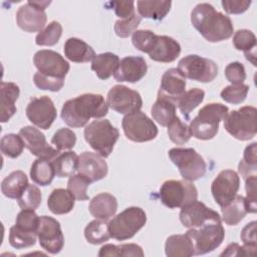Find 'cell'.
<instances>
[{
    "instance_id": "1",
    "label": "cell",
    "mask_w": 257,
    "mask_h": 257,
    "mask_svg": "<svg viewBox=\"0 0 257 257\" xmlns=\"http://www.w3.org/2000/svg\"><path fill=\"white\" fill-rule=\"evenodd\" d=\"M191 22L209 42H220L230 38L234 26L229 16L217 11L209 3H199L191 12Z\"/></svg>"
},
{
    "instance_id": "2",
    "label": "cell",
    "mask_w": 257,
    "mask_h": 257,
    "mask_svg": "<svg viewBox=\"0 0 257 257\" xmlns=\"http://www.w3.org/2000/svg\"><path fill=\"white\" fill-rule=\"evenodd\" d=\"M108 105L101 94L84 93L64 102L61 109L62 120L71 127L86 125L88 120L107 114Z\"/></svg>"
},
{
    "instance_id": "3",
    "label": "cell",
    "mask_w": 257,
    "mask_h": 257,
    "mask_svg": "<svg viewBox=\"0 0 257 257\" xmlns=\"http://www.w3.org/2000/svg\"><path fill=\"white\" fill-rule=\"evenodd\" d=\"M229 112L228 106L222 103H208L191 120L189 128L191 136L198 140H212L219 131V123Z\"/></svg>"
},
{
    "instance_id": "4",
    "label": "cell",
    "mask_w": 257,
    "mask_h": 257,
    "mask_svg": "<svg viewBox=\"0 0 257 257\" xmlns=\"http://www.w3.org/2000/svg\"><path fill=\"white\" fill-rule=\"evenodd\" d=\"M84 140L96 154L107 158L118 140L119 132L108 119H95L84 128Z\"/></svg>"
},
{
    "instance_id": "5",
    "label": "cell",
    "mask_w": 257,
    "mask_h": 257,
    "mask_svg": "<svg viewBox=\"0 0 257 257\" xmlns=\"http://www.w3.org/2000/svg\"><path fill=\"white\" fill-rule=\"evenodd\" d=\"M147 223V215L140 207H128L108 223L110 237L123 241L133 238Z\"/></svg>"
},
{
    "instance_id": "6",
    "label": "cell",
    "mask_w": 257,
    "mask_h": 257,
    "mask_svg": "<svg viewBox=\"0 0 257 257\" xmlns=\"http://www.w3.org/2000/svg\"><path fill=\"white\" fill-rule=\"evenodd\" d=\"M172 163L184 180L193 182L204 177L207 170L205 160L192 148H173L168 152Z\"/></svg>"
},
{
    "instance_id": "7",
    "label": "cell",
    "mask_w": 257,
    "mask_h": 257,
    "mask_svg": "<svg viewBox=\"0 0 257 257\" xmlns=\"http://www.w3.org/2000/svg\"><path fill=\"white\" fill-rule=\"evenodd\" d=\"M186 234L194 244L195 255H203L217 249L225 238V230L221 221L211 220L199 228H190Z\"/></svg>"
},
{
    "instance_id": "8",
    "label": "cell",
    "mask_w": 257,
    "mask_h": 257,
    "mask_svg": "<svg viewBox=\"0 0 257 257\" xmlns=\"http://www.w3.org/2000/svg\"><path fill=\"white\" fill-rule=\"evenodd\" d=\"M256 113V107L251 105L232 110L224 119V128L239 141H249L255 137L257 132Z\"/></svg>"
},
{
    "instance_id": "9",
    "label": "cell",
    "mask_w": 257,
    "mask_h": 257,
    "mask_svg": "<svg viewBox=\"0 0 257 257\" xmlns=\"http://www.w3.org/2000/svg\"><path fill=\"white\" fill-rule=\"evenodd\" d=\"M162 203L170 208H182L188 203L196 201L198 190L193 183L187 180H168L160 188Z\"/></svg>"
},
{
    "instance_id": "10",
    "label": "cell",
    "mask_w": 257,
    "mask_h": 257,
    "mask_svg": "<svg viewBox=\"0 0 257 257\" xmlns=\"http://www.w3.org/2000/svg\"><path fill=\"white\" fill-rule=\"evenodd\" d=\"M177 69L185 78L204 83L214 80L219 71L215 61L197 54L183 57L179 61Z\"/></svg>"
},
{
    "instance_id": "11",
    "label": "cell",
    "mask_w": 257,
    "mask_h": 257,
    "mask_svg": "<svg viewBox=\"0 0 257 257\" xmlns=\"http://www.w3.org/2000/svg\"><path fill=\"white\" fill-rule=\"evenodd\" d=\"M121 126L125 137L136 143L150 142L158 136V127L155 122L141 110L125 114Z\"/></svg>"
},
{
    "instance_id": "12",
    "label": "cell",
    "mask_w": 257,
    "mask_h": 257,
    "mask_svg": "<svg viewBox=\"0 0 257 257\" xmlns=\"http://www.w3.org/2000/svg\"><path fill=\"white\" fill-rule=\"evenodd\" d=\"M107 105L114 111L128 114L139 111L143 106V99L139 91L125 85L117 84L112 86L106 97Z\"/></svg>"
},
{
    "instance_id": "13",
    "label": "cell",
    "mask_w": 257,
    "mask_h": 257,
    "mask_svg": "<svg viewBox=\"0 0 257 257\" xmlns=\"http://www.w3.org/2000/svg\"><path fill=\"white\" fill-rule=\"evenodd\" d=\"M37 237L40 246L50 254L59 253L64 246L60 223L52 217L40 216Z\"/></svg>"
},
{
    "instance_id": "14",
    "label": "cell",
    "mask_w": 257,
    "mask_h": 257,
    "mask_svg": "<svg viewBox=\"0 0 257 257\" xmlns=\"http://www.w3.org/2000/svg\"><path fill=\"white\" fill-rule=\"evenodd\" d=\"M240 187V177L233 170H223L214 179L211 185V193L215 202L224 207L237 195Z\"/></svg>"
},
{
    "instance_id": "15",
    "label": "cell",
    "mask_w": 257,
    "mask_h": 257,
    "mask_svg": "<svg viewBox=\"0 0 257 257\" xmlns=\"http://www.w3.org/2000/svg\"><path fill=\"white\" fill-rule=\"evenodd\" d=\"M56 108L52 99L46 95L32 97L26 106L27 118L37 127L48 130L56 118Z\"/></svg>"
},
{
    "instance_id": "16",
    "label": "cell",
    "mask_w": 257,
    "mask_h": 257,
    "mask_svg": "<svg viewBox=\"0 0 257 257\" xmlns=\"http://www.w3.org/2000/svg\"><path fill=\"white\" fill-rule=\"evenodd\" d=\"M33 63L38 72L57 78H63L69 71V63L58 52L50 49L37 51L33 56Z\"/></svg>"
},
{
    "instance_id": "17",
    "label": "cell",
    "mask_w": 257,
    "mask_h": 257,
    "mask_svg": "<svg viewBox=\"0 0 257 257\" xmlns=\"http://www.w3.org/2000/svg\"><path fill=\"white\" fill-rule=\"evenodd\" d=\"M19 136L33 156L53 161L59 155L58 150L48 145L44 134L32 125H26L20 128Z\"/></svg>"
},
{
    "instance_id": "18",
    "label": "cell",
    "mask_w": 257,
    "mask_h": 257,
    "mask_svg": "<svg viewBox=\"0 0 257 257\" xmlns=\"http://www.w3.org/2000/svg\"><path fill=\"white\" fill-rule=\"evenodd\" d=\"M180 221L184 227L199 228L208 221H221L219 213L208 208L200 201H193L182 207L180 212Z\"/></svg>"
},
{
    "instance_id": "19",
    "label": "cell",
    "mask_w": 257,
    "mask_h": 257,
    "mask_svg": "<svg viewBox=\"0 0 257 257\" xmlns=\"http://www.w3.org/2000/svg\"><path fill=\"white\" fill-rule=\"evenodd\" d=\"M46 20L47 16L45 11L34 5L32 1H28L20 6L16 12L17 25L19 28L29 33L43 30Z\"/></svg>"
},
{
    "instance_id": "20",
    "label": "cell",
    "mask_w": 257,
    "mask_h": 257,
    "mask_svg": "<svg viewBox=\"0 0 257 257\" xmlns=\"http://www.w3.org/2000/svg\"><path fill=\"white\" fill-rule=\"evenodd\" d=\"M78 174L89 180L90 183L99 181L107 175V164L96 153L83 152L78 156Z\"/></svg>"
},
{
    "instance_id": "21",
    "label": "cell",
    "mask_w": 257,
    "mask_h": 257,
    "mask_svg": "<svg viewBox=\"0 0 257 257\" xmlns=\"http://www.w3.org/2000/svg\"><path fill=\"white\" fill-rule=\"evenodd\" d=\"M148 71V65L146 60L141 56H125L118 64L113 77L116 81L122 82H138L140 81Z\"/></svg>"
},
{
    "instance_id": "22",
    "label": "cell",
    "mask_w": 257,
    "mask_h": 257,
    "mask_svg": "<svg viewBox=\"0 0 257 257\" xmlns=\"http://www.w3.org/2000/svg\"><path fill=\"white\" fill-rule=\"evenodd\" d=\"M186 78L179 70L177 68H170L162 76L158 96L171 99L178 104V101L186 92Z\"/></svg>"
},
{
    "instance_id": "23",
    "label": "cell",
    "mask_w": 257,
    "mask_h": 257,
    "mask_svg": "<svg viewBox=\"0 0 257 257\" xmlns=\"http://www.w3.org/2000/svg\"><path fill=\"white\" fill-rule=\"evenodd\" d=\"M181 53V45L177 40L170 36L158 35L156 43L149 53L152 60L158 62H172L176 60Z\"/></svg>"
},
{
    "instance_id": "24",
    "label": "cell",
    "mask_w": 257,
    "mask_h": 257,
    "mask_svg": "<svg viewBox=\"0 0 257 257\" xmlns=\"http://www.w3.org/2000/svg\"><path fill=\"white\" fill-rule=\"evenodd\" d=\"M88 210L95 219L107 221L116 213V198L109 193H100L91 199Z\"/></svg>"
},
{
    "instance_id": "25",
    "label": "cell",
    "mask_w": 257,
    "mask_h": 257,
    "mask_svg": "<svg viewBox=\"0 0 257 257\" xmlns=\"http://www.w3.org/2000/svg\"><path fill=\"white\" fill-rule=\"evenodd\" d=\"M63 50L65 57L76 63L88 62L95 56L93 48L82 39L76 37L68 38L64 43Z\"/></svg>"
},
{
    "instance_id": "26",
    "label": "cell",
    "mask_w": 257,
    "mask_h": 257,
    "mask_svg": "<svg viewBox=\"0 0 257 257\" xmlns=\"http://www.w3.org/2000/svg\"><path fill=\"white\" fill-rule=\"evenodd\" d=\"M1 122H7L16 112V100L20 94L19 86L14 82H1Z\"/></svg>"
},
{
    "instance_id": "27",
    "label": "cell",
    "mask_w": 257,
    "mask_h": 257,
    "mask_svg": "<svg viewBox=\"0 0 257 257\" xmlns=\"http://www.w3.org/2000/svg\"><path fill=\"white\" fill-rule=\"evenodd\" d=\"M165 253L168 257L193 256L195 255L193 241L186 233L171 235L166 240Z\"/></svg>"
},
{
    "instance_id": "28",
    "label": "cell",
    "mask_w": 257,
    "mask_h": 257,
    "mask_svg": "<svg viewBox=\"0 0 257 257\" xmlns=\"http://www.w3.org/2000/svg\"><path fill=\"white\" fill-rule=\"evenodd\" d=\"M119 57L112 52H104L94 56L91 61V69L99 79L105 80L114 74L119 64Z\"/></svg>"
},
{
    "instance_id": "29",
    "label": "cell",
    "mask_w": 257,
    "mask_h": 257,
    "mask_svg": "<svg viewBox=\"0 0 257 257\" xmlns=\"http://www.w3.org/2000/svg\"><path fill=\"white\" fill-rule=\"evenodd\" d=\"M75 198L65 189H55L51 192L47 200L48 209L55 215H63L72 211Z\"/></svg>"
},
{
    "instance_id": "30",
    "label": "cell",
    "mask_w": 257,
    "mask_h": 257,
    "mask_svg": "<svg viewBox=\"0 0 257 257\" xmlns=\"http://www.w3.org/2000/svg\"><path fill=\"white\" fill-rule=\"evenodd\" d=\"M221 208V220H223L229 226L237 225L239 222H241V220L244 219L247 213H249L246 199L240 195H236V197L229 204Z\"/></svg>"
},
{
    "instance_id": "31",
    "label": "cell",
    "mask_w": 257,
    "mask_h": 257,
    "mask_svg": "<svg viewBox=\"0 0 257 257\" xmlns=\"http://www.w3.org/2000/svg\"><path fill=\"white\" fill-rule=\"evenodd\" d=\"M28 185V179L25 173L14 171L2 181L1 192L9 199H18Z\"/></svg>"
},
{
    "instance_id": "32",
    "label": "cell",
    "mask_w": 257,
    "mask_h": 257,
    "mask_svg": "<svg viewBox=\"0 0 257 257\" xmlns=\"http://www.w3.org/2000/svg\"><path fill=\"white\" fill-rule=\"evenodd\" d=\"M138 12L141 17L153 19L156 21L163 20L169 13L172 2L171 1H138Z\"/></svg>"
},
{
    "instance_id": "33",
    "label": "cell",
    "mask_w": 257,
    "mask_h": 257,
    "mask_svg": "<svg viewBox=\"0 0 257 257\" xmlns=\"http://www.w3.org/2000/svg\"><path fill=\"white\" fill-rule=\"evenodd\" d=\"M177 103L171 99L158 96L151 108L153 118L162 126H168L169 123L177 116Z\"/></svg>"
},
{
    "instance_id": "34",
    "label": "cell",
    "mask_w": 257,
    "mask_h": 257,
    "mask_svg": "<svg viewBox=\"0 0 257 257\" xmlns=\"http://www.w3.org/2000/svg\"><path fill=\"white\" fill-rule=\"evenodd\" d=\"M233 45L237 50L244 51L245 57L249 60L254 66L256 65V36L255 34L248 29H239L235 32L233 36Z\"/></svg>"
},
{
    "instance_id": "35",
    "label": "cell",
    "mask_w": 257,
    "mask_h": 257,
    "mask_svg": "<svg viewBox=\"0 0 257 257\" xmlns=\"http://www.w3.org/2000/svg\"><path fill=\"white\" fill-rule=\"evenodd\" d=\"M55 170L52 161L40 159L35 160L30 169L31 180L39 186H48L55 177Z\"/></svg>"
},
{
    "instance_id": "36",
    "label": "cell",
    "mask_w": 257,
    "mask_h": 257,
    "mask_svg": "<svg viewBox=\"0 0 257 257\" xmlns=\"http://www.w3.org/2000/svg\"><path fill=\"white\" fill-rule=\"evenodd\" d=\"M55 174L59 178L71 177L78 168V156L71 151L59 154L52 161Z\"/></svg>"
},
{
    "instance_id": "37",
    "label": "cell",
    "mask_w": 257,
    "mask_h": 257,
    "mask_svg": "<svg viewBox=\"0 0 257 257\" xmlns=\"http://www.w3.org/2000/svg\"><path fill=\"white\" fill-rule=\"evenodd\" d=\"M84 237L90 244L97 245L107 241L110 238L108 223L105 220L95 219L89 222L84 228Z\"/></svg>"
},
{
    "instance_id": "38",
    "label": "cell",
    "mask_w": 257,
    "mask_h": 257,
    "mask_svg": "<svg viewBox=\"0 0 257 257\" xmlns=\"http://www.w3.org/2000/svg\"><path fill=\"white\" fill-rule=\"evenodd\" d=\"M205 91L201 88H192L184 93L178 101L180 112L186 119L190 118L191 112L204 100Z\"/></svg>"
},
{
    "instance_id": "39",
    "label": "cell",
    "mask_w": 257,
    "mask_h": 257,
    "mask_svg": "<svg viewBox=\"0 0 257 257\" xmlns=\"http://www.w3.org/2000/svg\"><path fill=\"white\" fill-rule=\"evenodd\" d=\"M257 143H252L244 150L243 159L240 161L238 171L243 179L256 175L257 170Z\"/></svg>"
},
{
    "instance_id": "40",
    "label": "cell",
    "mask_w": 257,
    "mask_h": 257,
    "mask_svg": "<svg viewBox=\"0 0 257 257\" xmlns=\"http://www.w3.org/2000/svg\"><path fill=\"white\" fill-rule=\"evenodd\" d=\"M37 238V233L23 231L15 225L12 226L9 230V243L13 248L16 249H23L34 246Z\"/></svg>"
},
{
    "instance_id": "41",
    "label": "cell",
    "mask_w": 257,
    "mask_h": 257,
    "mask_svg": "<svg viewBox=\"0 0 257 257\" xmlns=\"http://www.w3.org/2000/svg\"><path fill=\"white\" fill-rule=\"evenodd\" d=\"M62 35V26L57 21L50 22L35 37V43L39 46H53Z\"/></svg>"
},
{
    "instance_id": "42",
    "label": "cell",
    "mask_w": 257,
    "mask_h": 257,
    "mask_svg": "<svg viewBox=\"0 0 257 257\" xmlns=\"http://www.w3.org/2000/svg\"><path fill=\"white\" fill-rule=\"evenodd\" d=\"M24 147L25 144L22 138L15 134H7L3 136L0 142V149L2 154L11 159L18 158L22 154Z\"/></svg>"
},
{
    "instance_id": "43",
    "label": "cell",
    "mask_w": 257,
    "mask_h": 257,
    "mask_svg": "<svg viewBox=\"0 0 257 257\" xmlns=\"http://www.w3.org/2000/svg\"><path fill=\"white\" fill-rule=\"evenodd\" d=\"M168 136L176 145H184L189 142L191 136L189 125L176 116L168 125Z\"/></svg>"
},
{
    "instance_id": "44",
    "label": "cell",
    "mask_w": 257,
    "mask_h": 257,
    "mask_svg": "<svg viewBox=\"0 0 257 257\" xmlns=\"http://www.w3.org/2000/svg\"><path fill=\"white\" fill-rule=\"evenodd\" d=\"M41 199L42 196L40 189L35 185L29 184L17 201L21 209L36 210L41 204Z\"/></svg>"
},
{
    "instance_id": "45",
    "label": "cell",
    "mask_w": 257,
    "mask_h": 257,
    "mask_svg": "<svg viewBox=\"0 0 257 257\" xmlns=\"http://www.w3.org/2000/svg\"><path fill=\"white\" fill-rule=\"evenodd\" d=\"M248 91L249 86L247 84H231L222 89L220 96L226 102L232 104H239L246 99Z\"/></svg>"
},
{
    "instance_id": "46",
    "label": "cell",
    "mask_w": 257,
    "mask_h": 257,
    "mask_svg": "<svg viewBox=\"0 0 257 257\" xmlns=\"http://www.w3.org/2000/svg\"><path fill=\"white\" fill-rule=\"evenodd\" d=\"M90 185L89 180L80 174L69 177L67 182V190L73 195L76 200L86 201L89 199L87 195V188Z\"/></svg>"
},
{
    "instance_id": "47",
    "label": "cell",
    "mask_w": 257,
    "mask_h": 257,
    "mask_svg": "<svg viewBox=\"0 0 257 257\" xmlns=\"http://www.w3.org/2000/svg\"><path fill=\"white\" fill-rule=\"evenodd\" d=\"M76 143L75 133L67 127H61L56 131L51 139V144L55 147L56 150L66 151L71 150Z\"/></svg>"
},
{
    "instance_id": "48",
    "label": "cell",
    "mask_w": 257,
    "mask_h": 257,
    "mask_svg": "<svg viewBox=\"0 0 257 257\" xmlns=\"http://www.w3.org/2000/svg\"><path fill=\"white\" fill-rule=\"evenodd\" d=\"M157 36L152 30H137L133 33L132 42L140 51L150 53L156 43Z\"/></svg>"
},
{
    "instance_id": "49",
    "label": "cell",
    "mask_w": 257,
    "mask_h": 257,
    "mask_svg": "<svg viewBox=\"0 0 257 257\" xmlns=\"http://www.w3.org/2000/svg\"><path fill=\"white\" fill-rule=\"evenodd\" d=\"M39 221L40 217H38L34 210L22 209L16 217L15 226L23 231L37 233Z\"/></svg>"
},
{
    "instance_id": "50",
    "label": "cell",
    "mask_w": 257,
    "mask_h": 257,
    "mask_svg": "<svg viewBox=\"0 0 257 257\" xmlns=\"http://www.w3.org/2000/svg\"><path fill=\"white\" fill-rule=\"evenodd\" d=\"M142 21V17L135 13L131 17L125 19L116 20L114 23V32L120 38H126L135 31H137L138 26Z\"/></svg>"
},
{
    "instance_id": "51",
    "label": "cell",
    "mask_w": 257,
    "mask_h": 257,
    "mask_svg": "<svg viewBox=\"0 0 257 257\" xmlns=\"http://www.w3.org/2000/svg\"><path fill=\"white\" fill-rule=\"evenodd\" d=\"M33 82L39 89L50 90V91H53V92L59 91L64 85V79L63 78L47 76V75H44L40 72H36L34 74Z\"/></svg>"
},
{
    "instance_id": "52",
    "label": "cell",
    "mask_w": 257,
    "mask_h": 257,
    "mask_svg": "<svg viewBox=\"0 0 257 257\" xmlns=\"http://www.w3.org/2000/svg\"><path fill=\"white\" fill-rule=\"evenodd\" d=\"M225 77L232 84H241L246 79L244 65L239 61L229 63L225 68Z\"/></svg>"
},
{
    "instance_id": "53",
    "label": "cell",
    "mask_w": 257,
    "mask_h": 257,
    "mask_svg": "<svg viewBox=\"0 0 257 257\" xmlns=\"http://www.w3.org/2000/svg\"><path fill=\"white\" fill-rule=\"evenodd\" d=\"M256 175L250 176L245 179V189H246V202L249 213H256Z\"/></svg>"
},
{
    "instance_id": "54",
    "label": "cell",
    "mask_w": 257,
    "mask_h": 257,
    "mask_svg": "<svg viewBox=\"0 0 257 257\" xmlns=\"http://www.w3.org/2000/svg\"><path fill=\"white\" fill-rule=\"evenodd\" d=\"M134 5V1H110L105 4V6H108L107 9H113L116 16L121 19L131 17L136 13Z\"/></svg>"
},
{
    "instance_id": "55",
    "label": "cell",
    "mask_w": 257,
    "mask_h": 257,
    "mask_svg": "<svg viewBox=\"0 0 257 257\" xmlns=\"http://www.w3.org/2000/svg\"><path fill=\"white\" fill-rule=\"evenodd\" d=\"M256 245H243L238 243L229 244L226 249L220 254L221 256H253L256 253Z\"/></svg>"
},
{
    "instance_id": "56",
    "label": "cell",
    "mask_w": 257,
    "mask_h": 257,
    "mask_svg": "<svg viewBox=\"0 0 257 257\" xmlns=\"http://www.w3.org/2000/svg\"><path fill=\"white\" fill-rule=\"evenodd\" d=\"M223 9L228 14H241L244 13L249 6L251 1L249 0H223L221 1Z\"/></svg>"
},
{
    "instance_id": "57",
    "label": "cell",
    "mask_w": 257,
    "mask_h": 257,
    "mask_svg": "<svg viewBox=\"0 0 257 257\" xmlns=\"http://www.w3.org/2000/svg\"><path fill=\"white\" fill-rule=\"evenodd\" d=\"M116 254L117 256H140L143 257L145 255L143 248L134 243H128V244H120L116 245Z\"/></svg>"
},
{
    "instance_id": "58",
    "label": "cell",
    "mask_w": 257,
    "mask_h": 257,
    "mask_svg": "<svg viewBox=\"0 0 257 257\" xmlns=\"http://www.w3.org/2000/svg\"><path fill=\"white\" fill-rule=\"evenodd\" d=\"M241 240L244 245H256V221H252L245 225L241 231Z\"/></svg>"
}]
</instances>
